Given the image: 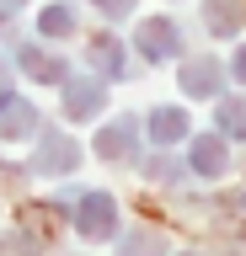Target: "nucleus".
Returning a JSON list of instances; mask_svg holds the SVG:
<instances>
[]
</instances>
